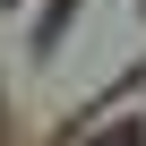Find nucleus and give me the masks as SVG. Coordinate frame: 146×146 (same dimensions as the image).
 Returning a JSON list of instances; mask_svg holds the SVG:
<instances>
[{
    "instance_id": "f257e3e1",
    "label": "nucleus",
    "mask_w": 146,
    "mask_h": 146,
    "mask_svg": "<svg viewBox=\"0 0 146 146\" xmlns=\"http://www.w3.org/2000/svg\"><path fill=\"white\" fill-rule=\"evenodd\" d=\"M95 146H137V129H112V137H95Z\"/></svg>"
}]
</instances>
